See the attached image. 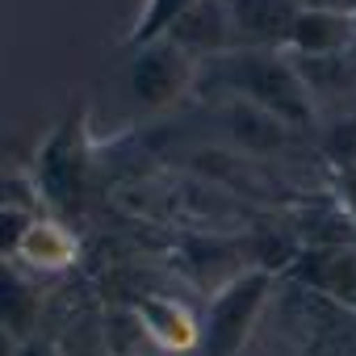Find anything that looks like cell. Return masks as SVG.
Instances as JSON below:
<instances>
[{"instance_id": "obj_1", "label": "cell", "mask_w": 356, "mask_h": 356, "mask_svg": "<svg viewBox=\"0 0 356 356\" xmlns=\"http://www.w3.org/2000/svg\"><path fill=\"white\" fill-rule=\"evenodd\" d=\"M210 67L222 88H231V97L239 101H252L268 113H277L281 122L289 126H306L314 122V97L306 92L298 67L289 63L285 51H252V47H235L231 55L222 59H210L202 63Z\"/></svg>"}, {"instance_id": "obj_2", "label": "cell", "mask_w": 356, "mask_h": 356, "mask_svg": "<svg viewBox=\"0 0 356 356\" xmlns=\"http://www.w3.org/2000/svg\"><path fill=\"white\" fill-rule=\"evenodd\" d=\"M268 293H273L268 268H248L235 273L227 285H218L202 323V356H239L260 310L268 306Z\"/></svg>"}, {"instance_id": "obj_3", "label": "cell", "mask_w": 356, "mask_h": 356, "mask_svg": "<svg viewBox=\"0 0 356 356\" xmlns=\"http://www.w3.org/2000/svg\"><path fill=\"white\" fill-rule=\"evenodd\" d=\"M193 76H197V63L189 55H181L172 42L138 47L134 59H130V92L147 109H163L176 97H185Z\"/></svg>"}, {"instance_id": "obj_4", "label": "cell", "mask_w": 356, "mask_h": 356, "mask_svg": "<svg viewBox=\"0 0 356 356\" xmlns=\"http://www.w3.org/2000/svg\"><path fill=\"white\" fill-rule=\"evenodd\" d=\"M181 55H189L197 67L210 63V59H222L231 55L239 42H235V22H231V5L227 0H193L185 9V17L168 30V38Z\"/></svg>"}, {"instance_id": "obj_5", "label": "cell", "mask_w": 356, "mask_h": 356, "mask_svg": "<svg viewBox=\"0 0 356 356\" xmlns=\"http://www.w3.org/2000/svg\"><path fill=\"white\" fill-rule=\"evenodd\" d=\"M134 318L147 331V339L163 352H197L202 348V318L181 302V298H168V293H143L134 302Z\"/></svg>"}, {"instance_id": "obj_6", "label": "cell", "mask_w": 356, "mask_h": 356, "mask_svg": "<svg viewBox=\"0 0 356 356\" xmlns=\"http://www.w3.org/2000/svg\"><path fill=\"white\" fill-rule=\"evenodd\" d=\"M356 47V13L352 9H298L285 51L306 59H335Z\"/></svg>"}, {"instance_id": "obj_7", "label": "cell", "mask_w": 356, "mask_h": 356, "mask_svg": "<svg viewBox=\"0 0 356 356\" xmlns=\"http://www.w3.org/2000/svg\"><path fill=\"white\" fill-rule=\"evenodd\" d=\"M289 273L335 306L356 310V248H302Z\"/></svg>"}, {"instance_id": "obj_8", "label": "cell", "mask_w": 356, "mask_h": 356, "mask_svg": "<svg viewBox=\"0 0 356 356\" xmlns=\"http://www.w3.org/2000/svg\"><path fill=\"white\" fill-rule=\"evenodd\" d=\"M231 22H235V42L252 51H285L298 0H227Z\"/></svg>"}, {"instance_id": "obj_9", "label": "cell", "mask_w": 356, "mask_h": 356, "mask_svg": "<svg viewBox=\"0 0 356 356\" xmlns=\"http://www.w3.org/2000/svg\"><path fill=\"white\" fill-rule=\"evenodd\" d=\"M22 264L38 268V273H63L80 260V239L59 222V218H34L13 252Z\"/></svg>"}, {"instance_id": "obj_10", "label": "cell", "mask_w": 356, "mask_h": 356, "mask_svg": "<svg viewBox=\"0 0 356 356\" xmlns=\"http://www.w3.org/2000/svg\"><path fill=\"white\" fill-rule=\"evenodd\" d=\"M285 126L289 122H281L277 113H268L252 101L231 97V105H227V130L235 134V143L243 151H277L285 143Z\"/></svg>"}, {"instance_id": "obj_11", "label": "cell", "mask_w": 356, "mask_h": 356, "mask_svg": "<svg viewBox=\"0 0 356 356\" xmlns=\"http://www.w3.org/2000/svg\"><path fill=\"white\" fill-rule=\"evenodd\" d=\"M193 5V0H143V9H138V22L130 30V47H151V42H163L168 30L185 17V9Z\"/></svg>"}, {"instance_id": "obj_12", "label": "cell", "mask_w": 356, "mask_h": 356, "mask_svg": "<svg viewBox=\"0 0 356 356\" xmlns=\"http://www.w3.org/2000/svg\"><path fill=\"white\" fill-rule=\"evenodd\" d=\"M323 151H327L335 163H343V172H356V118L331 122L327 134H323Z\"/></svg>"}, {"instance_id": "obj_13", "label": "cell", "mask_w": 356, "mask_h": 356, "mask_svg": "<svg viewBox=\"0 0 356 356\" xmlns=\"http://www.w3.org/2000/svg\"><path fill=\"white\" fill-rule=\"evenodd\" d=\"M298 9H352L348 0H298Z\"/></svg>"}, {"instance_id": "obj_14", "label": "cell", "mask_w": 356, "mask_h": 356, "mask_svg": "<svg viewBox=\"0 0 356 356\" xmlns=\"http://www.w3.org/2000/svg\"><path fill=\"white\" fill-rule=\"evenodd\" d=\"M348 59H352V72H356V47H352V51H348Z\"/></svg>"}, {"instance_id": "obj_15", "label": "cell", "mask_w": 356, "mask_h": 356, "mask_svg": "<svg viewBox=\"0 0 356 356\" xmlns=\"http://www.w3.org/2000/svg\"><path fill=\"white\" fill-rule=\"evenodd\" d=\"M352 13H356V9H352Z\"/></svg>"}]
</instances>
